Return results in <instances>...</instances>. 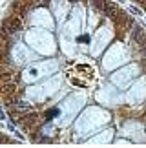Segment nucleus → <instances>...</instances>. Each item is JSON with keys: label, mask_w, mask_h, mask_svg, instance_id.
I'll return each instance as SVG.
<instances>
[{"label": "nucleus", "mask_w": 146, "mask_h": 148, "mask_svg": "<svg viewBox=\"0 0 146 148\" xmlns=\"http://www.w3.org/2000/svg\"><path fill=\"white\" fill-rule=\"evenodd\" d=\"M26 42L29 44L31 49H35L40 55H53L57 49L55 38L49 29H42V27H35L26 33Z\"/></svg>", "instance_id": "nucleus-2"}, {"label": "nucleus", "mask_w": 146, "mask_h": 148, "mask_svg": "<svg viewBox=\"0 0 146 148\" xmlns=\"http://www.w3.org/2000/svg\"><path fill=\"white\" fill-rule=\"evenodd\" d=\"M128 60V49L124 44H121V42H117L113 44L110 49H108V53L104 55V59H102V68L104 70H115V68H119L122 66L124 62Z\"/></svg>", "instance_id": "nucleus-6"}, {"label": "nucleus", "mask_w": 146, "mask_h": 148, "mask_svg": "<svg viewBox=\"0 0 146 148\" xmlns=\"http://www.w3.org/2000/svg\"><path fill=\"white\" fill-rule=\"evenodd\" d=\"M31 24L37 26V27H42V29H53L55 27V22L51 18V15L48 13L46 9H37L35 13L31 15Z\"/></svg>", "instance_id": "nucleus-11"}, {"label": "nucleus", "mask_w": 146, "mask_h": 148, "mask_svg": "<svg viewBox=\"0 0 146 148\" xmlns=\"http://www.w3.org/2000/svg\"><path fill=\"white\" fill-rule=\"evenodd\" d=\"M53 9H55V15H57L59 22H62L70 11V4L66 0H53Z\"/></svg>", "instance_id": "nucleus-14"}, {"label": "nucleus", "mask_w": 146, "mask_h": 148, "mask_svg": "<svg viewBox=\"0 0 146 148\" xmlns=\"http://www.w3.org/2000/svg\"><path fill=\"white\" fill-rule=\"evenodd\" d=\"M31 59H35V55L29 51V48H27L26 44H22V42H16L15 48H13V60H15V64H24V62L31 60Z\"/></svg>", "instance_id": "nucleus-13"}, {"label": "nucleus", "mask_w": 146, "mask_h": 148, "mask_svg": "<svg viewBox=\"0 0 146 148\" xmlns=\"http://www.w3.org/2000/svg\"><path fill=\"white\" fill-rule=\"evenodd\" d=\"M144 99H146V77H141L132 84L130 90H128L126 101L132 102V104H137V102H143Z\"/></svg>", "instance_id": "nucleus-10"}, {"label": "nucleus", "mask_w": 146, "mask_h": 148, "mask_svg": "<svg viewBox=\"0 0 146 148\" xmlns=\"http://www.w3.org/2000/svg\"><path fill=\"white\" fill-rule=\"evenodd\" d=\"M82 24H84V9L82 8H77L73 9V15H71V18L70 22L64 26V31H62V37L66 38H75L77 35H81V31H82Z\"/></svg>", "instance_id": "nucleus-7"}, {"label": "nucleus", "mask_w": 146, "mask_h": 148, "mask_svg": "<svg viewBox=\"0 0 146 148\" xmlns=\"http://www.w3.org/2000/svg\"><path fill=\"white\" fill-rule=\"evenodd\" d=\"M60 84H62V77H60V75H55L51 79H48L46 82L37 84V86H33V88H27L26 97L29 99V101H35V102L44 101V99L51 97L53 93H57L59 88H60Z\"/></svg>", "instance_id": "nucleus-5"}, {"label": "nucleus", "mask_w": 146, "mask_h": 148, "mask_svg": "<svg viewBox=\"0 0 146 148\" xmlns=\"http://www.w3.org/2000/svg\"><path fill=\"white\" fill-rule=\"evenodd\" d=\"M59 70V62L53 60V59H48V60H42V62H33L27 68H24L22 71V81L26 84H35L42 79H46L48 75H51Z\"/></svg>", "instance_id": "nucleus-4"}, {"label": "nucleus", "mask_w": 146, "mask_h": 148, "mask_svg": "<svg viewBox=\"0 0 146 148\" xmlns=\"http://www.w3.org/2000/svg\"><path fill=\"white\" fill-rule=\"evenodd\" d=\"M111 139H113V130L110 128V130H104L102 134L91 137V139H89V143H102V145H106V143H110Z\"/></svg>", "instance_id": "nucleus-15"}, {"label": "nucleus", "mask_w": 146, "mask_h": 148, "mask_svg": "<svg viewBox=\"0 0 146 148\" xmlns=\"http://www.w3.org/2000/svg\"><path fill=\"white\" fill-rule=\"evenodd\" d=\"M110 123V113L97 106H89L88 110H84L78 119L75 121V132L78 135H89L95 130L102 128L104 124Z\"/></svg>", "instance_id": "nucleus-1"}, {"label": "nucleus", "mask_w": 146, "mask_h": 148, "mask_svg": "<svg viewBox=\"0 0 146 148\" xmlns=\"http://www.w3.org/2000/svg\"><path fill=\"white\" fill-rule=\"evenodd\" d=\"M121 99L122 97L119 95L117 88H113V86H104L102 90L97 92V101L102 102V104H117Z\"/></svg>", "instance_id": "nucleus-12"}, {"label": "nucleus", "mask_w": 146, "mask_h": 148, "mask_svg": "<svg viewBox=\"0 0 146 148\" xmlns=\"http://www.w3.org/2000/svg\"><path fill=\"white\" fill-rule=\"evenodd\" d=\"M137 75H139V66L137 64H128L124 68H121V70H117L113 75H111V82H113L117 88H126Z\"/></svg>", "instance_id": "nucleus-8"}, {"label": "nucleus", "mask_w": 146, "mask_h": 148, "mask_svg": "<svg viewBox=\"0 0 146 148\" xmlns=\"http://www.w3.org/2000/svg\"><path fill=\"white\" fill-rule=\"evenodd\" d=\"M86 95L84 93H73L70 95L66 101L60 102L59 110H60V115L55 119V126H68V124L73 121V117L77 115L78 112L84 108V104H86Z\"/></svg>", "instance_id": "nucleus-3"}, {"label": "nucleus", "mask_w": 146, "mask_h": 148, "mask_svg": "<svg viewBox=\"0 0 146 148\" xmlns=\"http://www.w3.org/2000/svg\"><path fill=\"white\" fill-rule=\"evenodd\" d=\"M111 38H113V31H111V27H108V26L99 27L97 33H95V37H93V40H91V53L93 55H100L102 49L110 44Z\"/></svg>", "instance_id": "nucleus-9"}]
</instances>
